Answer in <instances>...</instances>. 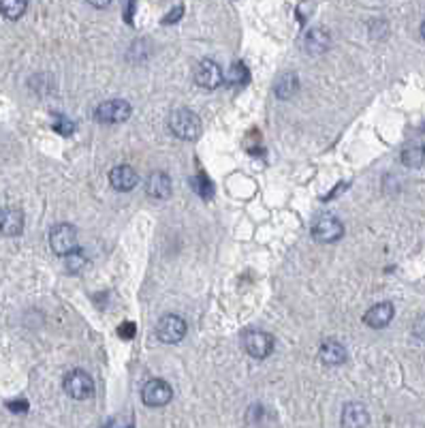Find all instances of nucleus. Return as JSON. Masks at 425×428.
<instances>
[{
	"instance_id": "obj_1",
	"label": "nucleus",
	"mask_w": 425,
	"mask_h": 428,
	"mask_svg": "<svg viewBox=\"0 0 425 428\" xmlns=\"http://www.w3.org/2000/svg\"><path fill=\"white\" fill-rule=\"evenodd\" d=\"M169 129L180 139H197L201 133V118L190 110H176L169 116Z\"/></svg>"
},
{
	"instance_id": "obj_2",
	"label": "nucleus",
	"mask_w": 425,
	"mask_h": 428,
	"mask_svg": "<svg viewBox=\"0 0 425 428\" xmlns=\"http://www.w3.org/2000/svg\"><path fill=\"white\" fill-rule=\"evenodd\" d=\"M49 246L56 255L66 257L69 253H73L78 248V232H75L73 225H56V228L49 232Z\"/></svg>"
},
{
	"instance_id": "obj_3",
	"label": "nucleus",
	"mask_w": 425,
	"mask_h": 428,
	"mask_svg": "<svg viewBox=\"0 0 425 428\" xmlns=\"http://www.w3.org/2000/svg\"><path fill=\"white\" fill-rule=\"evenodd\" d=\"M131 105L127 103L124 99H109V101H103L101 105L96 108L94 116L98 122H107V124H116V122H124L129 120L131 116Z\"/></svg>"
},
{
	"instance_id": "obj_4",
	"label": "nucleus",
	"mask_w": 425,
	"mask_h": 428,
	"mask_svg": "<svg viewBox=\"0 0 425 428\" xmlns=\"http://www.w3.org/2000/svg\"><path fill=\"white\" fill-rule=\"evenodd\" d=\"M64 390L75 400H86L94 394V382L84 370H71L64 377Z\"/></svg>"
},
{
	"instance_id": "obj_5",
	"label": "nucleus",
	"mask_w": 425,
	"mask_h": 428,
	"mask_svg": "<svg viewBox=\"0 0 425 428\" xmlns=\"http://www.w3.org/2000/svg\"><path fill=\"white\" fill-rule=\"evenodd\" d=\"M156 336L163 343H180L186 336V321L180 315H165L156 323Z\"/></svg>"
},
{
	"instance_id": "obj_6",
	"label": "nucleus",
	"mask_w": 425,
	"mask_h": 428,
	"mask_svg": "<svg viewBox=\"0 0 425 428\" xmlns=\"http://www.w3.org/2000/svg\"><path fill=\"white\" fill-rule=\"evenodd\" d=\"M244 349L248 356L263 360L273 351V336L263 330H250L244 334Z\"/></svg>"
},
{
	"instance_id": "obj_7",
	"label": "nucleus",
	"mask_w": 425,
	"mask_h": 428,
	"mask_svg": "<svg viewBox=\"0 0 425 428\" xmlns=\"http://www.w3.org/2000/svg\"><path fill=\"white\" fill-rule=\"evenodd\" d=\"M312 236L318 240V242H336L344 236V225L338 216L334 214H323L312 228Z\"/></svg>"
},
{
	"instance_id": "obj_8",
	"label": "nucleus",
	"mask_w": 425,
	"mask_h": 428,
	"mask_svg": "<svg viewBox=\"0 0 425 428\" xmlns=\"http://www.w3.org/2000/svg\"><path fill=\"white\" fill-rule=\"evenodd\" d=\"M171 398H173V390L163 379L147 382L141 390V400L145 402L147 407H165Z\"/></svg>"
},
{
	"instance_id": "obj_9",
	"label": "nucleus",
	"mask_w": 425,
	"mask_h": 428,
	"mask_svg": "<svg viewBox=\"0 0 425 428\" xmlns=\"http://www.w3.org/2000/svg\"><path fill=\"white\" fill-rule=\"evenodd\" d=\"M195 82H197V86L214 90L222 84V71L214 60L206 58V60L199 62L197 69H195Z\"/></svg>"
},
{
	"instance_id": "obj_10",
	"label": "nucleus",
	"mask_w": 425,
	"mask_h": 428,
	"mask_svg": "<svg viewBox=\"0 0 425 428\" xmlns=\"http://www.w3.org/2000/svg\"><path fill=\"white\" fill-rule=\"evenodd\" d=\"M109 182L116 191H133L139 185V176L131 165H118L109 171Z\"/></svg>"
},
{
	"instance_id": "obj_11",
	"label": "nucleus",
	"mask_w": 425,
	"mask_h": 428,
	"mask_svg": "<svg viewBox=\"0 0 425 428\" xmlns=\"http://www.w3.org/2000/svg\"><path fill=\"white\" fill-rule=\"evenodd\" d=\"M393 315H395L393 305H389V302H381V305H374L370 311H365L363 321H365V325H370V328L381 330V328H387V325L391 323Z\"/></svg>"
},
{
	"instance_id": "obj_12",
	"label": "nucleus",
	"mask_w": 425,
	"mask_h": 428,
	"mask_svg": "<svg viewBox=\"0 0 425 428\" xmlns=\"http://www.w3.org/2000/svg\"><path fill=\"white\" fill-rule=\"evenodd\" d=\"M370 424L368 409L361 402H348L342 409V426L344 428H365Z\"/></svg>"
},
{
	"instance_id": "obj_13",
	"label": "nucleus",
	"mask_w": 425,
	"mask_h": 428,
	"mask_svg": "<svg viewBox=\"0 0 425 428\" xmlns=\"http://www.w3.org/2000/svg\"><path fill=\"white\" fill-rule=\"evenodd\" d=\"M0 230H3L5 236L15 238L21 234L24 230V214L17 208H5L3 214H0Z\"/></svg>"
},
{
	"instance_id": "obj_14",
	"label": "nucleus",
	"mask_w": 425,
	"mask_h": 428,
	"mask_svg": "<svg viewBox=\"0 0 425 428\" xmlns=\"http://www.w3.org/2000/svg\"><path fill=\"white\" fill-rule=\"evenodd\" d=\"M318 356H320V362H323V364L338 366V364H344V362H346V349H344V345L338 343V341H325V343L320 345Z\"/></svg>"
},
{
	"instance_id": "obj_15",
	"label": "nucleus",
	"mask_w": 425,
	"mask_h": 428,
	"mask_svg": "<svg viewBox=\"0 0 425 428\" xmlns=\"http://www.w3.org/2000/svg\"><path fill=\"white\" fill-rule=\"evenodd\" d=\"M145 193H147L150 197H154V199H165V197H169V193H171V180H169V176L163 173V171H154V173L147 178V182H145Z\"/></svg>"
},
{
	"instance_id": "obj_16",
	"label": "nucleus",
	"mask_w": 425,
	"mask_h": 428,
	"mask_svg": "<svg viewBox=\"0 0 425 428\" xmlns=\"http://www.w3.org/2000/svg\"><path fill=\"white\" fill-rule=\"evenodd\" d=\"M304 45H306V49L310 54H323V52H327L329 49L332 37L325 28H312V31H308V35L304 39Z\"/></svg>"
},
{
	"instance_id": "obj_17",
	"label": "nucleus",
	"mask_w": 425,
	"mask_h": 428,
	"mask_svg": "<svg viewBox=\"0 0 425 428\" xmlns=\"http://www.w3.org/2000/svg\"><path fill=\"white\" fill-rule=\"evenodd\" d=\"M297 90H299V78H297L295 73H284V75H280L276 86H273V92H276V96L282 99V101L291 99Z\"/></svg>"
},
{
	"instance_id": "obj_18",
	"label": "nucleus",
	"mask_w": 425,
	"mask_h": 428,
	"mask_svg": "<svg viewBox=\"0 0 425 428\" xmlns=\"http://www.w3.org/2000/svg\"><path fill=\"white\" fill-rule=\"evenodd\" d=\"M402 163H404L406 167H413V169L425 165V146H421V144L408 146L404 153H402Z\"/></svg>"
},
{
	"instance_id": "obj_19",
	"label": "nucleus",
	"mask_w": 425,
	"mask_h": 428,
	"mask_svg": "<svg viewBox=\"0 0 425 428\" xmlns=\"http://www.w3.org/2000/svg\"><path fill=\"white\" fill-rule=\"evenodd\" d=\"M28 0H3V13L7 19H19L26 13Z\"/></svg>"
},
{
	"instance_id": "obj_20",
	"label": "nucleus",
	"mask_w": 425,
	"mask_h": 428,
	"mask_svg": "<svg viewBox=\"0 0 425 428\" xmlns=\"http://www.w3.org/2000/svg\"><path fill=\"white\" fill-rule=\"evenodd\" d=\"M190 187L199 197H204V199H210L214 195V187L206 176H195V178H190Z\"/></svg>"
},
{
	"instance_id": "obj_21",
	"label": "nucleus",
	"mask_w": 425,
	"mask_h": 428,
	"mask_svg": "<svg viewBox=\"0 0 425 428\" xmlns=\"http://www.w3.org/2000/svg\"><path fill=\"white\" fill-rule=\"evenodd\" d=\"M84 268H86V255H84V250L75 248L73 253L66 255V270H69L71 274H78V272H82Z\"/></svg>"
},
{
	"instance_id": "obj_22",
	"label": "nucleus",
	"mask_w": 425,
	"mask_h": 428,
	"mask_svg": "<svg viewBox=\"0 0 425 428\" xmlns=\"http://www.w3.org/2000/svg\"><path fill=\"white\" fill-rule=\"evenodd\" d=\"M248 78H250V73H248V69H246L244 62H233V65H231L229 75H227V80H229L231 84H246Z\"/></svg>"
},
{
	"instance_id": "obj_23",
	"label": "nucleus",
	"mask_w": 425,
	"mask_h": 428,
	"mask_svg": "<svg viewBox=\"0 0 425 428\" xmlns=\"http://www.w3.org/2000/svg\"><path fill=\"white\" fill-rule=\"evenodd\" d=\"M52 127H54V131L60 133V135H71V133L75 131V124H73L71 120H66L64 116H56Z\"/></svg>"
},
{
	"instance_id": "obj_24",
	"label": "nucleus",
	"mask_w": 425,
	"mask_h": 428,
	"mask_svg": "<svg viewBox=\"0 0 425 428\" xmlns=\"http://www.w3.org/2000/svg\"><path fill=\"white\" fill-rule=\"evenodd\" d=\"M135 332H137V328H135V323H131V321H127V323H122L120 328H118V334L122 336V339H133L135 336Z\"/></svg>"
},
{
	"instance_id": "obj_25",
	"label": "nucleus",
	"mask_w": 425,
	"mask_h": 428,
	"mask_svg": "<svg viewBox=\"0 0 425 428\" xmlns=\"http://www.w3.org/2000/svg\"><path fill=\"white\" fill-rule=\"evenodd\" d=\"M182 15H184V7L178 5V7H173V9H171V13L163 19V24H176V22L182 19Z\"/></svg>"
},
{
	"instance_id": "obj_26",
	"label": "nucleus",
	"mask_w": 425,
	"mask_h": 428,
	"mask_svg": "<svg viewBox=\"0 0 425 428\" xmlns=\"http://www.w3.org/2000/svg\"><path fill=\"white\" fill-rule=\"evenodd\" d=\"M415 334L425 341V317H421V319L415 323Z\"/></svg>"
},
{
	"instance_id": "obj_27",
	"label": "nucleus",
	"mask_w": 425,
	"mask_h": 428,
	"mask_svg": "<svg viewBox=\"0 0 425 428\" xmlns=\"http://www.w3.org/2000/svg\"><path fill=\"white\" fill-rule=\"evenodd\" d=\"M9 409L11 411H26L28 409V402L26 400H21V402H7Z\"/></svg>"
},
{
	"instance_id": "obj_28",
	"label": "nucleus",
	"mask_w": 425,
	"mask_h": 428,
	"mask_svg": "<svg viewBox=\"0 0 425 428\" xmlns=\"http://www.w3.org/2000/svg\"><path fill=\"white\" fill-rule=\"evenodd\" d=\"M88 3H90L94 9H107V7L114 3V0H88Z\"/></svg>"
},
{
	"instance_id": "obj_29",
	"label": "nucleus",
	"mask_w": 425,
	"mask_h": 428,
	"mask_svg": "<svg viewBox=\"0 0 425 428\" xmlns=\"http://www.w3.org/2000/svg\"><path fill=\"white\" fill-rule=\"evenodd\" d=\"M421 37H423V39H425V22H423V24H421Z\"/></svg>"
}]
</instances>
